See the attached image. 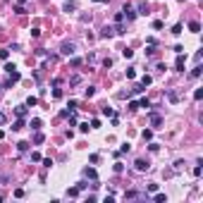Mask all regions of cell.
I'll list each match as a JSON object with an SVG mask.
<instances>
[{
	"label": "cell",
	"instance_id": "cb8c5ba5",
	"mask_svg": "<svg viewBox=\"0 0 203 203\" xmlns=\"http://www.w3.org/2000/svg\"><path fill=\"white\" fill-rule=\"evenodd\" d=\"M77 84H81V77H79V74H74L72 79H69V86H77Z\"/></svg>",
	"mask_w": 203,
	"mask_h": 203
},
{
	"label": "cell",
	"instance_id": "ba28073f",
	"mask_svg": "<svg viewBox=\"0 0 203 203\" xmlns=\"http://www.w3.org/2000/svg\"><path fill=\"white\" fill-rule=\"evenodd\" d=\"M14 115H17V117H27V105H19V108H14Z\"/></svg>",
	"mask_w": 203,
	"mask_h": 203
},
{
	"label": "cell",
	"instance_id": "1f68e13d",
	"mask_svg": "<svg viewBox=\"0 0 203 203\" xmlns=\"http://www.w3.org/2000/svg\"><path fill=\"white\" fill-rule=\"evenodd\" d=\"M79 194V186H72V189H67V196H77Z\"/></svg>",
	"mask_w": 203,
	"mask_h": 203
},
{
	"label": "cell",
	"instance_id": "44dd1931",
	"mask_svg": "<svg viewBox=\"0 0 203 203\" xmlns=\"http://www.w3.org/2000/svg\"><path fill=\"white\" fill-rule=\"evenodd\" d=\"M167 98H170V103H177V101H179L177 91H167Z\"/></svg>",
	"mask_w": 203,
	"mask_h": 203
},
{
	"label": "cell",
	"instance_id": "7a4b0ae2",
	"mask_svg": "<svg viewBox=\"0 0 203 203\" xmlns=\"http://www.w3.org/2000/svg\"><path fill=\"white\" fill-rule=\"evenodd\" d=\"M184 62H186V55H184V53H177V60H175L177 72H184Z\"/></svg>",
	"mask_w": 203,
	"mask_h": 203
},
{
	"label": "cell",
	"instance_id": "f1b7e54d",
	"mask_svg": "<svg viewBox=\"0 0 203 203\" xmlns=\"http://www.w3.org/2000/svg\"><path fill=\"white\" fill-rule=\"evenodd\" d=\"M182 29H184L182 24H175V27H172V34H175V36H179V34H182Z\"/></svg>",
	"mask_w": 203,
	"mask_h": 203
},
{
	"label": "cell",
	"instance_id": "f546056e",
	"mask_svg": "<svg viewBox=\"0 0 203 203\" xmlns=\"http://www.w3.org/2000/svg\"><path fill=\"white\" fill-rule=\"evenodd\" d=\"M201 98H203V89H196L194 91V101H201Z\"/></svg>",
	"mask_w": 203,
	"mask_h": 203
},
{
	"label": "cell",
	"instance_id": "d4e9b609",
	"mask_svg": "<svg viewBox=\"0 0 203 203\" xmlns=\"http://www.w3.org/2000/svg\"><path fill=\"white\" fill-rule=\"evenodd\" d=\"M84 175L91 177V179H96V170H93V167H86V170H84Z\"/></svg>",
	"mask_w": 203,
	"mask_h": 203
},
{
	"label": "cell",
	"instance_id": "60d3db41",
	"mask_svg": "<svg viewBox=\"0 0 203 203\" xmlns=\"http://www.w3.org/2000/svg\"><path fill=\"white\" fill-rule=\"evenodd\" d=\"M31 160H34V163H41V153H31Z\"/></svg>",
	"mask_w": 203,
	"mask_h": 203
},
{
	"label": "cell",
	"instance_id": "8fae6325",
	"mask_svg": "<svg viewBox=\"0 0 203 203\" xmlns=\"http://www.w3.org/2000/svg\"><path fill=\"white\" fill-rule=\"evenodd\" d=\"M24 105H27V108H34V105H38V98H36V96H29Z\"/></svg>",
	"mask_w": 203,
	"mask_h": 203
},
{
	"label": "cell",
	"instance_id": "bcb514c9",
	"mask_svg": "<svg viewBox=\"0 0 203 203\" xmlns=\"http://www.w3.org/2000/svg\"><path fill=\"white\" fill-rule=\"evenodd\" d=\"M179 2H184V0H179Z\"/></svg>",
	"mask_w": 203,
	"mask_h": 203
},
{
	"label": "cell",
	"instance_id": "4fadbf2b",
	"mask_svg": "<svg viewBox=\"0 0 203 203\" xmlns=\"http://www.w3.org/2000/svg\"><path fill=\"white\" fill-rule=\"evenodd\" d=\"M201 72H203V67H201V65H196L194 69H191V79H198V77H201Z\"/></svg>",
	"mask_w": 203,
	"mask_h": 203
},
{
	"label": "cell",
	"instance_id": "4dcf8cb0",
	"mask_svg": "<svg viewBox=\"0 0 203 203\" xmlns=\"http://www.w3.org/2000/svg\"><path fill=\"white\" fill-rule=\"evenodd\" d=\"M103 115H105V117H112L115 112H112V108H108V105H105V108H103Z\"/></svg>",
	"mask_w": 203,
	"mask_h": 203
},
{
	"label": "cell",
	"instance_id": "d6986e66",
	"mask_svg": "<svg viewBox=\"0 0 203 203\" xmlns=\"http://www.w3.org/2000/svg\"><path fill=\"white\" fill-rule=\"evenodd\" d=\"M129 151H131V146H129V143H122L117 153H120V155H124V153H129Z\"/></svg>",
	"mask_w": 203,
	"mask_h": 203
},
{
	"label": "cell",
	"instance_id": "ac0fdd59",
	"mask_svg": "<svg viewBox=\"0 0 203 203\" xmlns=\"http://www.w3.org/2000/svg\"><path fill=\"white\" fill-rule=\"evenodd\" d=\"M43 141H46V136H43L41 131H36V134H34V143H43Z\"/></svg>",
	"mask_w": 203,
	"mask_h": 203
},
{
	"label": "cell",
	"instance_id": "52a82bcc",
	"mask_svg": "<svg viewBox=\"0 0 203 203\" xmlns=\"http://www.w3.org/2000/svg\"><path fill=\"white\" fill-rule=\"evenodd\" d=\"M136 14H148V2H146V0L139 2V12H136Z\"/></svg>",
	"mask_w": 203,
	"mask_h": 203
},
{
	"label": "cell",
	"instance_id": "3957f363",
	"mask_svg": "<svg viewBox=\"0 0 203 203\" xmlns=\"http://www.w3.org/2000/svg\"><path fill=\"white\" fill-rule=\"evenodd\" d=\"M134 167H136L139 172H146L151 165H148V160H143V158H136V160H134Z\"/></svg>",
	"mask_w": 203,
	"mask_h": 203
},
{
	"label": "cell",
	"instance_id": "8992f818",
	"mask_svg": "<svg viewBox=\"0 0 203 203\" xmlns=\"http://www.w3.org/2000/svg\"><path fill=\"white\" fill-rule=\"evenodd\" d=\"M110 36H115V29L112 27H103L101 29V38H110Z\"/></svg>",
	"mask_w": 203,
	"mask_h": 203
},
{
	"label": "cell",
	"instance_id": "d590c367",
	"mask_svg": "<svg viewBox=\"0 0 203 203\" xmlns=\"http://www.w3.org/2000/svg\"><path fill=\"white\" fill-rule=\"evenodd\" d=\"M10 57V50H5V48H2V50H0V60H7Z\"/></svg>",
	"mask_w": 203,
	"mask_h": 203
},
{
	"label": "cell",
	"instance_id": "ab89813d",
	"mask_svg": "<svg viewBox=\"0 0 203 203\" xmlns=\"http://www.w3.org/2000/svg\"><path fill=\"white\" fill-rule=\"evenodd\" d=\"M101 127V120H91V129H98Z\"/></svg>",
	"mask_w": 203,
	"mask_h": 203
},
{
	"label": "cell",
	"instance_id": "603a6c76",
	"mask_svg": "<svg viewBox=\"0 0 203 203\" xmlns=\"http://www.w3.org/2000/svg\"><path fill=\"white\" fill-rule=\"evenodd\" d=\"M122 55L129 60V57H134V50H131V48H122Z\"/></svg>",
	"mask_w": 203,
	"mask_h": 203
},
{
	"label": "cell",
	"instance_id": "4316f807",
	"mask_svg": "<svg viewBox=\"0 0 203 203\" xmlns=\"http://www.w3.org/2000/svg\"><path fill=\"white\" fill-rule=\"evenodd\" d=\"M93 93H96V86H89V89H86V91H84V96H86V98H91Z\"/></svg>",
	"mask_w": 203,
	"mask_h": 203
},
{
	"label": "cell",
	"instance_id": "ee69618b",
	"mask_svg": "<svg viewBox=\"0 0 203 203\" xmlns=\"http://www.w3.org/2000/svg\"><path fill=\"white\" fill-rule=\"evenodd\" d=\"M5 122H7V117H5V112L0 110V127H2V124H5Z\"/></svg>",
	"mask_w": 203,
	"mask_h": 203
},
{
	"label": "cell",
	"instance_id": "b9f144b4",
	"mask_svg": "<svg viewBox=\"0 0 203 203\" xmlns=\"http://www.w3.org/2000/svg\"><path fill=\"white\" fill-rule=\"evenodd\" d=\"M148 148H151L153 153H158V151H160V143H151V146H148Z\"/></svg>",
	"mask_w": 203,
	"mask_h": 203
},
{
	"label": "cell",
	"instance_id": "7bdbcfd3",
	"mask_svg": "<svg viewBox=\"0 0 203 203\" xmlns=\"http://www.w3.org/2000/svg\"><path fill=\"white\" fill-rule=\"evenodd\" d=\"M12 69H17V67L12 65V62H7V65H5V72H7V74H10V72H12Z\"/></svg>",
	"mask_w": 203,
	"mask_h": 203
},
{
	"label": "cell",
	"instance_id": "f6af8a7d",
	"mask_svg": "<svg viewBox=\"0 0 203 203\" xmlns=\"http://www.w3.org/2000/svg\"><path fill=\"white\" fill-rule=\"evenodd\" d=\"M93 2H110V0H93Z\"/></svg>",
	"mask_w": 203,
	"mask_h": 203
},
{
	"label": "cell",
	"instance_id": "8d00e7d4",
	"mask_svg": "<svg viewBox=\"0 0 203 203\" xmlns=\"http://www.w3.org/2000/svg\"><path fill=\"white\" fill-rule=\"evenodd\" d=\"M89 129H91V127H89V122H84V124H79V131H81V134H84V131H89Z\"/></svg>",
	"mask_w": 203,
	"mask_h": 203
},
{
	"label": "cell",
	"instance_id": "e575fe53",
	"mask_svg": "<svg viewBox=\"0 0 203 203\" xmlns=\"http://www.w3.org/2000/svg\"><path fill=\"white\" fill-rule=\"evenodd\" d=\"M155 201H158V203H165L167 196H165V194H155Z\"/></svg>",
	"mask_w": 203,
	"mask_h": 203
},
{
	"label": "cell",
	"instance_id": "9c48e42d",
	"mask_svg": "<svg viewBox=\"0 0 203 203\" xmlns=\"http://www.w3.org/2000/svg\"><path fill=\"white\" fill-rule=\"evenodd\" d=\"M189 31H191V34H198V31H201V24H198V22H189Z\"/></svg>",
	"mask_w": 203,
	"mask_h": 203
},
{
	"label": "cell",
	"instance_id": "5bb4252c",
	"mask_svg": "<svg viewBox=\"0 0 203 203\" xmlns=\"http://www.w3.org/2000/svg\"><path fill=\"white\" fill-rule=\"evenodd\" d=\"M19 79H22V74H19L17 69H12V72H10V81L14 84V81H19Z\"/></svg>",
	"mask_w": 203,
	"mask_h": 203
},
{
	"label": "cell",
	"instance_id": "5b68a950",
	"mask_svg": "<svg viewBox=\"0 0 203 203\" xmlns=\"http://www.w3.org/2000/svg\"><path fill=\"white\" fill-rule=\"evenodd\" d=\"M151 124H153L155 129H160V124H163V117H160V115H155V112H151Z\"/></svg>",
	"mask_w": 203,
	"mask_h": 203
},
{
	"label": "cell",
	"instance_id": "277c9868",
	"mask_svg": "<svg viewBox=\"0 0 203 203\" xmlns=\"http://www.w3.org/2000/svg\"><path fill=\"white\" fill-rule=\"evenodd\" d=\"M122 14H124V19H127V22H131V19L136 17V10H134V7H129V5H127V7L122 10Z\"/></svg>",
	"mask_w": 203,
	"mask_h": 203
},
{
	"label": "cell",
	"instance_id": "d6a6232c",
	"mask_svg": "<svg viewBox=\"0 0 203 203\" xmlns=\"http://www.w3.org/2000/svg\"><path fill=\"white\" fill-rule=\"evenodd\" d=\"M14 12H17V14H27V10L22 7V5H19V2H17V5H14Z\"/></svg>",
	"mask_w": 203,
	"mask_h": 203
},
{
	"label": "cell",
	"instance_id": "74e56055",
	"mask_svg": "<svg viewBox=\"0 0 203 203\" xmlns=\"http://www.w3.org/2000/svg\"><path fill=\"white\" fill-rule=\"evenodd\" d=\"M103 67H105V69H108V67H112V60H110V57H105V60H103Z\"/></svg>",
	"mask_w": 203,
	"mask_h": 203
},
{
	"label": "cell",
	"instance_id": "30bf717a",
	"mask_svg": "<svg viewBox=\"0 0 203 203\" xmlns=\"http://www.w3.org/2000/svg\"><path fill=\"white\" fill-rule=\"evenodd\" d=\"M19 129H24V117H19V120L12 124V131H19Z\"/></svg>",
	"mask_w": 203,
	"mask_h": 203
},
{
	"label": "cell",
	"instance_id": "83f0119b",
	"mask_svg": "<svg viewBox=\"0 0 203 203\" xmlns=\"http://www.w3.org/2000/svg\"><path fill=\"white\" fill-rule=\"evenodd\" d=\"M115 172H117V175H122V172H124V165H122L120 160H117V163H115Z\"/></svg>",
	"mask_w": 203,
	"mask_h": 203
},
{
	"label": "cell",
	"instance_id": "e0dca14e",
	"mask_svg": "<svg viewBox=\"0 0 203 203\" xmlns=\"http://www.w3.org/2000/svg\"><path fill=\"white\" fill-rule=\"evenodd\" d=\"M62 10H65V12H74V10H77V5H74L72 0H67V2H65V7H62Z\"/></svg>",
	"mask_w": 203,
	"mask_h": 203
},
{
	"label": "cell",
	"instance_id": "6da1fadb",
	"mask_svg": "<svg viewBox=\"0 0 203 203\" xmlns=\"http://www.w3.org/2000/svg\"><path fill=\"white\" fill-rule=\"evenodd\" d=\"M74 50H77V46H74L72 41H65V43H62V48H60V53H62V55H67V57H72Z\"/></svg>",
	"mask_w": 203,
	"mask_h": 203
},
{
	"label": "cell",
	"instance_id": "2e32d148",
	"mask_svg": "<svg viewBox=\"0 0 203 203\" xmlns=\"http://www.w3.org/2000/svg\"><path fill=\"white\" fill-rule=\"evenodd\" d=\"M151 81H153V79H151V77H148V74H143V77H141V86H143V89H146V86H151Z\"/></svg>",
	"mask_w": 203,
	"mask_h": 203
},
{
	"label": "cell",
	"instance_id": "f35d334b",
	"mask_svg": "<svg viewBox=\"0 0 203 203\" xmlns=\"http://www.w3.org/2000/svg\"><path fill=\"white\" fill-rule=\"evenodd\" d=\"M194 175H196V177H201V160H198V165L194 167Z\"/></svg>",
	"mask_w": 203,
	"mask_h": 203
},
{
	"label": "cell",
	"instance_id": "836d02e7",
	"mask_svg": "<svg viewBox=\"0 0 203 203\" xmlns=\"http://www.w3.org/2000/svg\"><path fill=\"white\" fill-rule=\"evenodd\" d=\"M134 77H136V69H134V67H129V69H127V79H134Z\"/></svg>",
	"mask_w": 203,
	"mask_h": 203
},
{
	"label": "cell",
	"instance_id": "ffe728a7",
	"mask_svg": "<svg viewBox=\"0 0 203 203\" xmlns=\"http://www.w3.org/2000/svg\"><path fill=\"white\" fill-rule=\"evenodd\" d=\"M136 105H139V108H146V110H148V108H151V101H148V98H141Z\"/></svg>",
	"mask_w": 203,
	"mask_h": 203
},
{
	"label": "cell",
	"instance_id": "484cf974",
	"mask_svg": "<svg viewBox=\"0 0 203 203\" xmlns=\"http://www.w3.org/2000/svg\"><path fill=\"white\" fill-rule=\"evenodd\" d=\"M141 136H143V141H151V139H153V131L146 129V131H141Z\"/></svg>",
	"mask_w": 203,
	"mask_h": 203
},
{
	"label": "cell",
	"instance_id": "7c38bea8",
	"mask_svg": "<svg viewBox=\"0 0 203 203\" xmlns=\"http://www.w3.org/2000/svg\"><path fill=\"white\" fill-rule=\"evenodd\" d=\"M17 151H19V153H27V151H29V141H19Z\"/></svg>",
	"mask_w": 203,
	"mask_h": 203
},
{
	"label": "cell",
	"instance_id": "9a60e30c",
	"mask_svg": "<svg viewBox=\"0 0 203 203\" xmlns=\"http://www.w3.org/2000/svg\"><path fill=\"white\" fill-rule=\"evenodd\" d=\"M117 24H124V14H122V10H120V12H115V27H117Z\"/></svg>",
	"mask_w": 203,
	"mask_h": 203
},
{
	"label": "cell",
	"instance_id": "7402d4cb",
	"mask_svg": "<svg viewBox=\"0 0 203 203\" xmlns=\"http://www.w3.org/2000/svg\"><path fill=\"white\" fill-rule=\"evenodd\" d=\"M31 129H34V131L41 129V120H38V117H34V120H31Z\"/></svg>",
	"mask_w": 203,
	"mask_h": 203
}]
</instances>
